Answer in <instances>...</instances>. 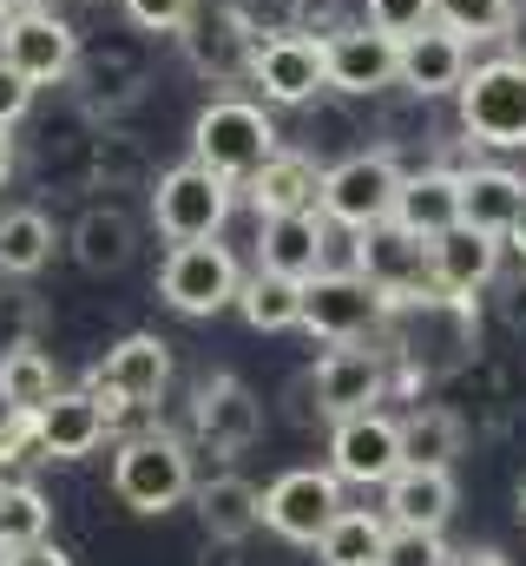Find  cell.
Listing matches in <instances>:
<instances>
[{"instance_id":"7c38bea8","label":"cell","mask_w":526,"mask_h":566,"mask_svg":"<svg viewBox=\"0 0 526 566\" xmlns=\"http://www.w3.org/2000/svg\"><path fill=\"white\" fill-rule=\"evenodd\" d=\"M178 40H185V60H191L204 80L231 86V80H251V53H257L263 33L231 7V0H218V7L198 0V13L178 27Z\"/></svg>"},{"instance_id":"44dd1931","label":"cell","mask_w":526,"mask_h":566,"mask_svg":"<svg viewBox=\"0 0 526 566\" xmlns=\"http://www.w3.org/2000/svg\"><path fill=\"white\" fill-rule=\"evenodd\" d=\"M244 191H251L257 218H290V211H316V205H323V165H316L309 151H290V145H276V151L263 158L257 171L244 178Z\"/></svg>"},{"instance_id":"8992f818","label":"cell","mask_w":526,"mask_h":566,"mask_svg":"<svg viewBox=\"0 0 526 566\" xmlns=\"http://www.w3.org/2000/svg\"><path fill=\"white\" fill-rule=\"evenodd\" d=\"M244 290L238 258L218 244V238H198V244H171L165 264H158V296L178 310V316H218L231 310Z\"/></svg>"},{"instance_id":"f35d334b","label":"cell","mask_w":526,"mask_h":566,"mask_svg":"<svg viewBox=\"0 0 526 566\" xmlns=\"http://www.w3.org/2000/svg\"><path fill=\"white\" fill-rule=\"evenodd\" d=\"M382 566H448V547H441V534H389V554Z\"/></svg>"},{"instance_id":"1f68e13d","label":"cell","mask_w":526,"mask_h":566,"mask_svg":"<svg viewBox=\"0 0 526 566\" xmlns=\"http://www.w3.org/2000/svg\"><path fill=\"white\" fill-rule=\"evenodd\" d=\"M53 389H60V369H53V356L40 343L0 356V409H40Z\"/></svg>"},{"instance_id":"7bdbcfd3","label":"cell","mask_w":526,"mask_h":566,"mask_svg":"<svg viewBox=\"0 0 526 566\" xmlns=\"http://www.w3.org/2000/svg\"><path fill=\"white\" fill-rule=\"evenodd\" d=\"M448 566H507L501 547H467V554H448Z\"/></svg>"},{"instance_id":"ab89813d","label":"cell","mask_w":526,"mask_h":566,"mask_svg":"<svg viewBox=\"0 0 526 566\" xmlns=\"http://www.w3.org/2000/svg\"><path fill=\"white\" fill-rule=\"evenodd\" d=\"M33 93H40V86H33V80H20V73L0 60V126H20V119H27V106H33Z\"/></svg>"},{"instance_id":"2e32d148","label":"cell","mask_w":526,"mask_h":566,"mask_svg":"<svg viewBox=\"0 0 526 566\" xmlns=\"http://www.w3.org/2000/svg\"><path fill=\"white\" fill-rule=\"evenodd\" d=\"M394 468H401V422L382 409H362V416H343L329 428V474L336 481H356V488H382Z\"/></svg>"},{"instance_id":"bcb514c9","label":"cell","mask_w":526,"mask_h":566,"mask_svg":"<svg viewBox=\"0 0 526 566\" xmlns=\"http://www.w3.org/2000/svg\"><path fill=\"white\" fill-rule=\"evenodd\" d=\"M33 7H46V0H0V13H33Z\"/></svg>"},{"instance_id":"7dc6e473","label":"cell","mask_w":526,"mask_h":566,"mask_svg":"<svg viewBox=\"0 0 526 566\" xmlns=\"http://www.w3.org/2000/svg\"><path fill=\"white\" fill-rule=\"evenodd\" d=\"M520 521H526V481H520Z\"/></svg>"},{"instance_id":"277c9868","label":"cell","mask_w":526,"mask_h":566,"mask_svg":"<svg viewBox=\"0 0 526 566\" xmlns=\"http://www.w3.org/2000/svg\"><path fill=\"white\" fill-rule=\"evenodd\" d=\"M191 488L198 481H191V454H185L178 434L145 428V434L119 441V454H113V494L126 501L132 514H171Z\"/></svg>"},{"instance_id":"5bb4252c","label":"cell","mask_w":526,"mask_h":566,"mask_svg":"<svg viewBox=\"0 0 526 566\" xmlns=\"http://www.w3.org/2000/svg\"><path fill=\"white\" fill-rule=\"evenodd\" d=\"M356 271L376 283V290H389V310H394V303H408V296H434L428 238L401 231L394 218L369 224V231H356Z\"/></svg>"},{"instance_id":"f1b7e54d","label":"cell","mask_w":526,"mask_h":566,"mask_svg":"<svg viewBox=\"0 0 526 566\" xmlns=\"http://www.w3.org/2000/svg\"><path fill=\"white\" fill-rule=\"evenodd\" d=\"M53 251H60V231L46 211L20 205L0 218V277H40L53 264Z\"/></svg>"},{"instance_id":"8d00e7d4","label":"cell","mask_w":526,"mask_h":566,"mask_svg":"<svg viewBox=\"0 0 526 566\" xmlns=\"http://www.w3.org/2000/svg\"><path fill=\"white\" fill-rule=\"evenodd\" d=\"M119 7H126V20L138 33H178L198 13V0H119Z\"/></svg>"},{"instance_id":"9c48e42d","label":"cell","mask_w":526,"mask_h":566,"mask_svg":"<svg viewBox=\"0 0 526 566\" xmlns=\"http://www.w3.org/2000/svg\"><path fill=\"white\" fill-rule=\"evenodd\" d=\"M343 514V481L329 468H290L263 488V527L290 547H316V534Z\"/></svg>"},{"instance_id":"ffe728a7","label":"cell","mask_w":526,"mask_h":566,"mask_svg":"<svg viewBox=\"0 0 526 566\" xmlns=\"http://www.w3.org/2000/svg\"><path fill=\"white\" fill-rule=\"evenodd\" d=\"M382 514L401 534H441L454 514V474L448 468H394L382 481Z\"/></svg>"},{"instance_id":"3957f363","label":"cell","mask_w":526,"mask_h":566,"mask_svg":"<svg viewBox=\"0 0 526 566\" xmlns=\"http://www.w3.org/2000/svg\"><path fill=\"white\" fill-rule=\"evenodd\" d=\"M231 205H238V185L218 178V171L198 165V158L158 171V185H151V224H158V238H171V244L218 238V231L231 224Z\"/></svg>"},{"instance_id":"f6af8a7d","label":"cell","mask_w":526,"mask_h":566,"mask_svg":"<svg viewBox=\"0 0 526 566\" xmlns=\"http://www.w3.org/2000/svg\"><path fill=\"white\" fill-rule=\"evenodd\" d=\"M501 244H514V251H520V258H526V211H520V218H514V224H507V238H501Z\"/></svg>"},{"instance_id":"ac0fdd59","label":"cell","mask_w":526,"mask_h":566,"mask_svg":"<svg viewBox=\"0 0 526 566\" xmlns=\"http://www.w3.org/2000/svg\"><path fill=\"white\" fill-rule=\"evenodd\" d=\"M467 66H474V46H467L461 33H448L441 20H428L421 33L401 40V73H394V86H408L414 99H441V93H454V86L467 80Z\"/></svg>"},{"instance_id":"30bf717a","label":"cell","mask_w":526,"mask_h":566,"mask_svg":"<svg viewBox=\"0 0 526 566\" xmlns=\"http://www.w3.org/2000/svg\"><path fill=\"white\" fill-rule=\"evenodd\" d=\"M251 86L270 106H316L329 93V66H323V33H270L251 53Z\"/></svg>"},{"instance_id":"83f0119b","label":"cell","mask_w":526,"mask_h":566,"mask_svg":"<svg viewBox=\"0 0 526 566\" xmlns=\"http://www.w3.org/2000/svg\"><path fill=\"white\" fill-rule=\"evenodd\" d=\"M389 514H369V507H343L323 534H316V560L323 566H382L389 554Z\"/></svg>"},{"instance_id":"c3c4849f","label":"cell","mask_w":526,"mask_h":566,"mask_svg":"<svg viewBox=\"0 0 526 566\" xmlns=\"http://www.w3.org/2000/svg\"><path fill=\"white\" fill-rule=\"evenodd\" d=\"M0 20H7V13H0Z\"/></svg>"},{"instance_id":"8fae6325","label":"cell","mask_w":526,"mask_h":566,"mask_svg":"<svg viewBox=\"0 0 526 566\" xmlns=\"http://www.w3.org/2000/svg\"><path fill=\"white\" fill-rule=\"evenodd\" d=\"M0 60H7L20 80H33V86H60V80H73V66H80V33H73L53 7L7 13V20H0Z\"/></svg>"},{"instance_id":"74e56055","label":"cell","mask_w":526,"mask_h":566,"mask_svg":"<svg viewBox=\"0 0 526 566\" xmlns=\"http://www.w3.org/2000/svg\"><path fill=\"white\" fill-rule=\"evenodd\" d=\"M138 171H145V158H138L132 139H119V133H99V139H93V178L119 185V178H138Z\"/></svg>"},{"instance_id":"f546056e","label":"cell","mask_w":526,"mask_h":566,"mask_svg":"<svg viewBox=\"0 0 526 566\" xmlns=\"http://www.w3.org/2000/svg\"><path fill=\"white\" fill-rule=\"evenodd\" d=\"M238 310H244V323L263 329V336L296 329V323H303V283L257 264V277H244V290H238Z\"/></svg>"},{"instance_id":"60d3db41","label":"cell","mask_w":526,"mask_h":566,"mask_svg":"<svg viewBox=\"0 0 526 566\" xmlns=\"http://www.w3.org/2000/svg\"><path fill=\"white\" fill-rule=\"evenodd\" d=\"M0 566H73V554H66V547H53V541H33V547L0 554Z\"/></svg>"},{"instance_id":"d4e9b609","label":"cell","mask_w":526,"mask_h":566,"mask_svg":"<svg viewBox=\"0 0 526 566\" xmlns=\"http://www.w3.org/2000/svg\"><path fill=\"white\" fill-rule=\"evenodd\" d=\"M526 211V178L507 165H474L461 171V224L487 231V238H507V224Z\"/></svg>"},{"instance_id":"52a82bcc","label":"cell","mask_w":526,"mask_h":566,"mask_svg":"<svg viewBox=\"0 0 526 566\" xmlns=\"http://www.w3.org/2000/svg\"><path fill=\"white\" fill-rule=\"evenodd\" d=\"M382 323H389V290H376L362 271H316L303 283V323L296 329H309L323 343H362Z\"/></svg>"},{"instance_id":"4316f807","label":"cell","mask_w":526,"mask_h":566,"mask_svg":"<svg viewBox=\"0 0 526 566\" xmlns=\"http://www.w3.org/2000/svg\"><path fill=\"white\" fill-rule=\"evenodd\" d=\"M132 251H138V224H132L119 205H93V211L73 224V258H80V271H93V277L126 271Z\"/></svg>"},{"instance_id":"7402d4cb","label":"cell","mask_w":526,"mask_h":566,"mask_svg":"<svg viewBox=\"0 0 526 566\" xmlns=\"http://www.w3.org/2000/svg\"><path fill=\"white\" fill-rule=\"evenodd\" d=\"M257 264L283 271V277L309 283L316 271H329V218L323 211H290V218H263Z\"/></svg>"},{"instance_id":"ba28073f","label":"cell","mask_w":526,"mask_h":566,"mask_svg":"<svg viewBox=\"0 0 526 566\" xmlns=\"http://www.w3.org/2000/svg\"><path fill=\"white\" fill-rule=\"evenodd\" d=\"M165 382H171V343L151 336V329L119 336V343L106 349V363L86 376V389L99 396L106 422H119L126 409H151V402L165 396Z\"/></svg>"},{"instance_id":"484cf974","label":"cell","mask_w":526,"mask_h":566,"mask_svg":"<svg viewBox=\"0 0 526 566\" xmlns=\"http://www.w3.org/2000/svg\"><path fill=\"white\" fill-rule=\"evenodd\" d=\"M191 501H198V521H204L211 541H251V534L263 527V488H251L244 474L198 481Z\"/></svg>"},{"instance_id":"e0dca14e","label":"cell","mask_w":526,"mask_h":566,"mask_svg":"<svg viewBox=\"0 0 526 566\" xmlns=\"http://www.w3.org/2000/svg\"><path fill=\"white\" fill-rule=\"evenodd\" d=\"M191 434H198L211 454L238 461L244 448H257L263 402L244 389V382H238V376H211V382H198V402H191Z\"/></svg>"},{"instance_id":"5b68a950","label":"cell","mask_w":526,"mask_h":566,"mask_svg":"<svg viewBox=\"0 0 526 566\" xmlns=\"http://www.w3.org/2000/svg\"><path fill=\"white\" fill-rule=\"evenodd\" d=\"M394 191H401V165H394L389 145L376 151H349L336 165H323V218L343 224V231H369L394 211Z\"/></svg>"},{"instance_id":"4fadbf2b","label":"cell","mask_w":526,"mask_h":566,"mask_svg":"<svg viewBox=\"0 0 526 566\" xmlns=\"http://www.w3.org/2000/svg\"><path fill=\"white\" fill-rule=\"evenodd\" d=\"M323 66H329V93L376 99V93H389L394 73H401V40L376 33L369 20L336 27V33H323Z\"/></svg>"},{"instance_id":"e575fe53","label":"cell","mask_w":526,"mask_h":566,"mask_svg":"<svg viewBox=\"0 0 526 566\" xmlns=\"http://www.w3.org/2000/svg\"><path fill=\"white\" fill-rule=\"evenodd\" d=\"M362 20L376 33H389V40H408V33H421L434 20V0H362Z\"/></svg>"},{"instance_id":"6da1fadb","label":"cell","mask_w":526,"mask_h":566,"mask_svg":"<svg viewBox=\"0 0 526 566\" xmlns=\"http://www.w3.org/2000/svg\"><path fill=\"white\" fill-rule=\"evenodd\" d=\"M454 106H461V133L474 145L520 151L526 145V53H501V60L467 66V80L454 86Z\"/></svg>"},{"instance_id":"ee69618b","label":"cell","mask_w":526,"mask_h":566,"mask_svg":"<svg viewBox=\"0 0 526 566\" xmlns=\"http://www.w3.org/2000/svg\"><path fill=\"white\" fill-rule=\"evenodd\" d=\"M13 178V126H0V185Z\"/></svg>"},{"instance_id":"836d02e7","label":"cell","mask_w":526,"mask_h":566,"mask_svg":"<svg viewBox=\"0 0 526 566\" xmlns=\"http://www.w3.org/2000/svg\"><path fill=\"white\" fill-rule=\"evenodd\" d=\"M434 20L474 46V40H501L520 20V7L514 0H434Z\"/></svg>"},{"instance_id":"b9f144b4","label":"cell","mask_w":526,"mask_h":566,"mask_svg":"<svg viewBox=\"0 0 526 566\" xmlns=\"http://www.w3.org/2000/svg\"><path fill=\"white\" fill-rule=\"evenodd\" d=\"M198 566H251V560H244V541H204Z\"/></svg>"},{"instance_id":"cb8c5ba5","label":"cell","mask_w":526,"mask_h":566,"mask_svg":"<svg viewBox=\"0 0 526 566\" xmlns=\"http://www.w3.org/2000/svg\"><path fill=\"white\" fill-rule=\"evenodd\" d=\"M428 271H434V290L441 296H474L487 290L494 271H501V238L474 231V224H454L428 244Z\"/></svg>"},{"instance_id":"d6986e66","label":"cell","mask_w":526,"mask_h":566,"mask_svg":"<svg viewBox=\"0 0 526 566\" xmlns=\"http://www.w3.org/2000/svg\"><path fill=\"white\" fill-rule=\"evenodd\" d=\"M33 428H40V461H80L106 441V409L93 389H53L40 409H33Z\"/></svg>"},{"instance_id":"4dcf8cb0","label":"cell","mask_w":526,"mask_h":566,"mask_svg":"<svg viewBox=\"0 0 526 566\" xmlns=\"http://www.w3.org/2000/svg\"><path fill=\"white\" fill-rule=\"evenodd\" d=\"M461 416L454 409H434V402H421L414 416H401V461L408 468H448L454 454H461Z\"/></svg>"},{"instance_id":"d590c367","label":"cell","mask_w":526,"mask_h":566,"mask_svg":"<svg viewBox=\"0 0 526 566\" xmlns=\"http://www.w3.org/2000/svg\"><path fill=\"white\" fill-rule=\"evenodd\" d=\"M33 336H40V303H33L27 290L0 296V356H7V349H27Z\"/></svg>"},{"instance_id":"9a60e30c","label":"cell","mask_w":526,"mask_h":566,"mask_svg":"<svg viewBox=\"0 0 526 566\" xmlns=\"http://www.w3.org/2000/svg\"><path fill=\"white\" fill-rule=\"evenodd\" d=\"M309 389H316V416L343 422V416H362V409L382 402V389H389V363H382V349L336 343V349L309 369Z\"/></svg>"},{"instance_id":"7a4b0ae2","label":"cell","mask_w":526,"mask_h":566,"mask_svg":"<svg viewBox=\"0 0 526 566\" xmlns=\"http://www.w3.org/2000/svg\"><path fill=\"white\" fill-rule=\"evenodd\" d=\"M276 145H283L276 139V119L263 113L257 99H238V93L211 99V106L191 119V158L211 165V171L231 178V185H244Z\"/></svg>"},{"instance_id":"d6a6232c","label":"cell","mask_w":526,"mask_h":566,"mask_svg":"<svg viewBox=\"0 0 526 566\" xmlns=\"http://www.w3.org/2000/svg\"><path fill=\"white\" fill-rule=\"evenodd\" d=\"M46 527H53V507L33 481H0V554L46 541Z\"/></svg>"},{"instance_id":"603a6c76","label":"cell","mask_w":526,"mask_h":566,"mask_svg":"<svg viewBox=\"0 0 526 566\" xmlns=\"http://www.w3.org/2000/svg\"><path fill=\"white\" fill-rule=\"evenodd\" d=\"M401 231H414V238H441V231H454L461 224V171H448V165H428V171H401V191H394V211H389Z\"/></svg>"}]
</instances>
